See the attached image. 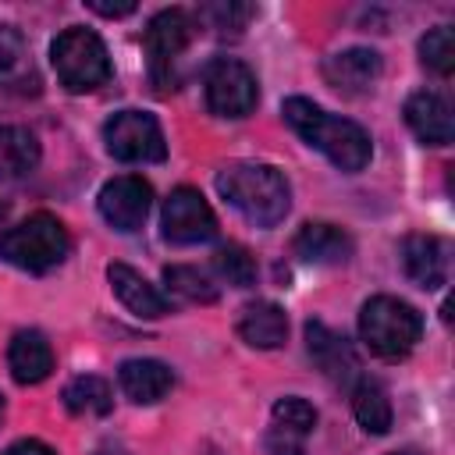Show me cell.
Returning <instances> with one entry per match:
<instances>
[{
  "instance_id": "obj_1",
  "label": "cell",
  "mask_w": 455,
  "mask_h": 455,
  "mask_svg": "<svg viewBox=\"0 0 455 455\" xmlns=\"http://www.w3.org/2000/svg\"><path fill=\"white\" fill-rule=\"evenodd\" d=\"M281 110H284V121L295 128V135L306 146L320 149L338 171L355 174L370 164L373 142H370V132L363 124H355L348 117H334L306 96H288Z\"/></svg>"
},
{
  "instance_id": "obj_2",
  "label": "cell",
  "mask_w": 455,
  "mask_h": 455,
  "mask_svg": "<svg viewBox=\"0 0 455 455\" xmlns=\"http://www.w3.org/2000/svg\"><path fill=\"white\" fill-rule=\"evenodd\" d=\"M217 192L256 228H274L291 206V188L284 174L270 164L235 160L217 171Z\"/></svg>"
},
{
  "instance_id": "obj_3",
  "label": "cell",
  "mask_w": 455,
  "mask_h": 455,
  "mask_svg": "<svg viewBox=\"0 0 455 455\" xmlns=\"http://www.w3.org/2000/svg\"><path fill=\"white\" fill-rule=\"evenodd\" d=\"M359 338L363 345L387 363L405 359L423 338V316L416 306L395 295H373L359 309Z\"/></svg>"
},
{
  "instance_id": "obj_4",
  "label": "cell",
  "mask_w": 455,
  "mask_h": 455,
  "mask_svg": "<svg viewBox=\"0 0 455 455\" xmlns=\"http://www.w3.org/2000/svg\"><path fill=\"white\" fill-rule=\"evenodd\" d=\"M68 252L71 235L53 213H32L0 235V259L28 274H46L60 267Z\"/></svg>"
},
{
  "instance_id": "obj_5",
  "label": "cell",
  "mask_w": 455,
  "mask_h": 455,
  "mask_svg": "<svg viewBox=\"0 0 455 455\" xmlns=\"http://www.w3.org/2000/svg\"><path fill=\"white\" fill-rule=\"evenodd\" d=\"M50 60L68 92H92L110 78V53L92 28H64L50 43Z\"/></svg>"
},
{
  "instance_id": "obj_6",
  "label": "cell",
  "mask_w": 455,
  "mask_h": 455,
  "mask_svg": "<svg viewBox=\"0 0 455 455\" xmlns=\"http://www.w3.org/2000/svg\"><path fill=\"white\" fill-rule=\"evenodd\" d=\"M192 28H196V21H192V14L181 11V7H167V11H160V14L149 18V25H146V32H142V43H146V53H149L153 85H156L160 92L174 89V82H178L174 68H178L181 53H185L188 43H192Z\"/></svg>"
},
{
  "instance_id": "obj_7",
  "label": "cell",
  "mask_w": 455,
  "mask_h": 455,
  "mask_svg": "<svg viewBox=\"0 0 455 455\" xmlns=\"http://www.w3.org/2000/svg\"><path fill=\"white\" fill-rule=\"evenodd\" d=\"M103 142L114 160L124 164H156L167 156L164 128L146 110H121L103 124Z\"/></svg>"
},
{
  "instance_id": "obj_8",
  "label": "cell",
  "mask_w": 455,
  "mask_h": 455,
  "mask_svg": "<svg viewBox=\"0 0 455 455\" xmlns=\"http://www.w3.org/2000/svg\"><path fill=\"white\" fill-rule=\"evenodd\" d=\"M206 107L220 117H245L259 103V85L249 64L238 57H217L206 68Z\"/></svg>"
},
{
  "instance_id": "obj_9",
  "label": "cell",
  "mask_w": 455,
  "mask_h": 455,
  "mask_svg": "<svg viewBox=\"0 0 455 455\" xmlns=\"http://www.w3.org/2000/svg\"><path fill=\"white\" fill-rule=\"evenodd\" d=\"M160 224H164V238L174 245H199L217 235V217H213L210 203L203 199V192L192 185H178L164 199Z\"/></svg>"
},
{
  "instance_id": "obj_10",
  "label": "cell",
  "mask_w": 455,
  "mask_h": 455,
  "mask_svg": "<svg viewBox=\"0 0 455 455\" xmlns=\"http://www.w3.org/2000/svg\"><path fill=\"white\" fill-rule=\"evenodd\" d=\"M96 203H100L103 220L114 231H135V228H142V220H146V213L153 206V188L139 174H121V178H110L100 188Z\"/></svg>"
},
{
  "instance_id": "obj_11",
  "label": "cell",
  "mask_w": 455,
  "mask_h": 455,
  "mask_svg": "<svg viewBox=\"0 0 455 455\" xmlns=\"http://www.w3.org/2000/svg\"><path fill=\"white\" fill-rule=\"evenodd\" d=\"M384 71V60L377 50H366V46H348V50H338L323 60V78L327 85H334L338 92L345 96H359V92H370L377 85Z\"/></svg>"
},
{
  "instance_id": "obj_12",
  "label": "cell",
  "mask_w": 455,
  "mask_h": 455,
  "mask_svg": "<svg viewBox=\"0 0 455 455\" xmlns=\"http://www.w3.org/2000/svg\"><path fill=\"white\" fill-rule=\"evenodd\" d=\"M306 348L313 355V363L323 370V377L338 380V384H348L359 370V359H355V348L345 334H338L334 327H327L323 320H309L306 323Z\"/></svg>"
},
{
  "instance_id": "obj_13",
  "label": "cell",
  "mask_w": 455,
  "mask_h": 455,
  "mask_svg": "<svg viewBox=\"0 0 455 455\" xmlns=\"http://www.w3.org/2000/svg\"><path fill=\"white\" fill-rule=\"evenodd\" d=\"M405 124L412 128V135L427 146H448L455 135V121H451V103L441 92H412L405 100Z\"/></svg>"
},
{
  "instance_id": "obj_14",
  "label": "cell",
  "mask_w": 455,
  "mask_h": 455,
  "mask_svg": "<svg viewBox=\"0 0 455 455\" xmlns=\"http://www.w3.org/2000/svg\"><path fill=\"white\" fill-rule=\"evenodd\" d=\"M291 249L302 263H320V267H331V263H345L352 256V238L348 231H341L338 224H327V220H309L295 231L291 238Z\"/></svg>"
},
{
  "instance_id": "obj_15",
  "label": "cell",
  "mask_w": 455,
  "mask_h": 455,
  "mask_svg": "<svg viewBox=\"0 0 455 455\" xmlns=\"http://www.w3.org/2000/svg\"><path fill=\"white\" fill-rule=\"evenodd\" d=\"M402 267L419 288L434 291L448 281V245L437 235H409L402 242Z\"/></svg>"
},
{
  "instance_id": "obj_16",
  "label": "cell",
  "mask_w": 455,
  "mask_h": 455,
  "mask_svg": "<svg viewBox=\"0 0 455 455\" xmlns=\"http://www.w3.org/2000/svg\"><path fill=\"white\" fill-rule=\"evenodd\" d=\"M107 281H110L114 295L121 299V306H124L128 313L142 316V320H156V316H164V313L171 309L167 295H160V291H156L139 270H132L128 263H110V267H107Z\"/></svg>"
},
{
  "instance_id": "obj_17",
  "label": "cell",
  "mask_w": 455,
  "mask_h": 455,
  "mask_svg": "<svg viewBox=\"0 0 455 455\" xmlns=\"http://www.w3.org/2000/svg\"><path fill=\"white\" fill-rule=\"evenodd\" d=\"M238 338L249 348H281L288 338V316L277 302L256 299L238 313Z\"/></svg>"
},
{
  "instance_id": "obj_18",
  "label": "cell",
  "mask_w": 455,
  "mask_h": 455,
  "mask_svg": "<svg viewBox=\"0 0 455 455\" xmlns=\"http://www.w3.org/2000/svg\"><path fill=\"white\" fill-rule=\"evenodd\" d=\"M7 366L18 384H43L53 373V348L39 331H18L7 345Z\"/></svg>"
},
{
  "instance_id": "obj_19",
  "label": "cell",
  "mask_w": 455,
  "mask_h": 455,
  "mask_svg": "<svg viewBox=\"0 0 455 455\" xmlns=\"http://www.w3.org/2000/svg\"><path fill=\"white\" fill-rule=\"evenodd\" d=\"M117 380H121V391L132 402L153 405V402H160L171 391L174 373L160 359H124L121 370H117Z\"/></svg>"
},
{
  "instance_id": "obj_20",
  "label": "cell",
  "mask_w": 455,
  "mask_h": 455,
  "mask_svg": "<svg viewBox=\"0 0 455 455\" xmlns=\"http://www.w3.org/2000/svg\"><path fill=\"white\" fill-rule=\"evenodd\" d=\"M39 167V139L21 124H0V178H25Z\"/></svg>"
},
{
  "instance_id": "obj_21",
  "label": "cell",
  "mask_w": 455,
  "mask_h": 455,
  "mask_svg": "<svg viewBox=\"0 0 455 455\" xmlns=\"http://www.w3.org/2000/svg\"><path fill=\"white\" fill-rule=\"evenodd\" d=\"M352 412H355V423L366 430V434H387L391 430V398L384 391L380 380L373 377H359L355 387H352Z\"/></svg>"
},
{
  "instance_id": "obj_22",
  "label": "cell",
  "mask_w": 455,
  "mask_h": 455,
  "mask_svg": "<svg viewBox=\"0 0 455 455\" xmlns=\"http://www.w3.org/2000/svg\"><path fill=\"white\" fill-rule=\"evenodd\" d=\"M0 89H21V92L39 89V78L25 53V39L11 25H0Z\"/></svg>"
},
{
  "instance_id": "obj_23",
  "label": "cell",
  "mask_w": 455,
  "mask_h": 455,
  "mask_svg": "<svg viewBox=\"0 0 455 455\" xmlns=\"http://www.w3.org/2000/svg\"><path fill=\"white\" fill-rule=\"evenodd\" d=\"M64 405L68 412L75 416H107L110 405H114V391L103 377H75L68 387H64Z\"/></svg>"
},
{
  "instance_id": "obj_24",
  "label": "cell",
  "mask_w": 455,
  "mask_h": 455,
  "mask_svg": "<svg viewBox=\"0 0 455 455\" xmlns=\"http://www.w3.org/2000/svg\"><path fill=\"white\" fill-rule=\"evenodd\" d=\"M270 419H274L270 430L288 434V437H295V441H306V437L313 434V427H316V409H313L306 398L288 395V398H277V402H274Z\"/></svg>"
},
{
  "instance_id": "obj_25",
  "label": "cell",
  "mask_w": 455,
  "mask_h": 455,
  "mask_svg": "<svg viewBox=\"0 0 455 455\" xmlns=\"http://www.w3.org/2000/svg\"><path fill=\"white\" fill-rule=\"evenodd\" d=\"M164 281H167V291L178 295L181 302H217V284L199 267L174 263L164 270Z\"/></svg>"
},
{
  "instance_id": "obj_26",
  "label": "cell",
  "mask_w": 455,
  "mask_h": 455,
  "mask_svg": "<svg viewBox=\"0 0 455 455\" xmlns=\"http://www.w3.org/2000/svg\"><path fill=\"white\" fill-rule=\"evenodd\" d=\"M213 267H217V274H220L228 284H235V288L256 284V259H252L249 249L238 245V242H224V245L213 252Z\"/></svg>"
},
{
  "instance_id": "obj_27",
  "label": "cell",
  "mask_w": 455,
  "mask_h": 455,
  "mask_svg": "<svg viewBox=\"0 0 455 455\" xmlns=\"http://www.w3.org/2000/svg\"><path fill=\"white\" fill-rule=\"evenodd\" d=\"M419 60L437 75L455 71V32H451V25H437L419 39Z\"/></svg>"
},
{
  "instance_id": "obj_28",
  "label": "cell",
  "mask_w": 455,
  "mask_h": 455,
  "mask_svg": "<svg viewBox=\"0 0 455 455\" xmlns=\"http://www.w3.org/2000/svg\"><path fill=\"white\" fill-rule=\"evenodd\" d=\"M252 14H256L252 4H206L199 11V18H206L210 28H217V32H242Z\"/></svg>"
},
{
  "instance_id": "obj_29",
  "label": "cell",
  "mask_w": 455,
  "mask_h": 455,
  "mask_svg": "<svg viewBox=\"0 0 455 455\" xmlns=\"http://www.w3.org/2000/svg\"><path fill=\"white\" fill-rule=\"evenodd\" d=\"M4 455H53V448L50 444H43V441H32V437H25V441H14Z\"/></svg>"
},
{
  "instance_id": "obj_30",
  "label": "cell",
  "mask_w": 455,
  "mask_h": 455,
  "mask_svg": "<svg viewBox=\"0 0 455 455\" xmlns=\"http://www.w3.org/2000/svg\"><path fill=\"white\" fill-rule=\"evenodd\" d=\"M89 7H92L96 14H103V18H124V14H132V11H135V4H132V0H124V4H103V0H89Z\"/></svg>"
},
{
  "instance_id": "obj_31",
  "label": "cell",
  "mask_w": 455,
  "mask_h": 455,
  "mask_svg": "<svg viewBox=\"0 0 455 455\" xmlns=\"http://www.w3.org/2000/svg\"><path fill=\"white\" fill-rule=\"evenodd\" d=\"M4 412H7V402H4V395H0V423H4Z\"/></svg>"
},
{
  "instance_id": "obj_32",
  "label": "cell",
  "mask_w": 455,
  "mask_h": 455,
  "mask_svg": "<svg viewBox=\"0 0 455 455\" xmlns=\"http://www.w3.org/2000/svg\"><path fill=\"white\" fill-rule=\"evenodd\" d=\"M391 455H419V451H412V448H405V451H391Z\"/></svg>"
},
{
  "instance_id": "obj_33",
  "label": "cell",
  "mask_w": 455,
  "mask_h": 455,
  "mask_svg": "<svg viewBox=\"0 0 455 455\" xmlns=\"http://www.w3.org/2000/svg\"><path fill=\"white\" fill-rule=\"evenodd\" d=\"M4 217H7V203H0V220H4Z\"/></svg>"
}]
</instances>
